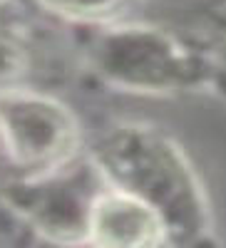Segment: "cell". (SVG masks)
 <instances>
[{"mask_svg":"<svg viewBox=\"0 0 226 248\" xmlns=\"http://www.w3.org/2000/svg\"><path fill=\"white\" fill-rule=\"evenodd\" d=\"M97 196L87 199L85 176L82 171H75L65 176L48 174L30 184H20L13 203L45 236L72 243L90 238V214Z\"/></svg>","mask_w":226,"mask_h":248,"instance_id":"7a4b0ae2","label":"cell"},{"mask_svg":"<svg viewBox=\"0 0 226 248\" xmlns=\"http://www.w3.org/2000/svg\"><path fill=\"white\" fill-rule=\"evenodd\" d=\"M28 70V50L10 28L0 25V92L15 90V82Z\"/></svg>","mask_w":226,"mask_h":248,"instance_id":"5b68a950","label":"cell"},{"mask_svg":"<svg viewBox=\"0 0 226 248\" xmlns=\"http://www.w3.org/2000/svg\"><path fill=\"white\" fill-rule=\"evenodd\" d=\"M90 241L97 248H157L161 223L132 191H99L90 214Z\"/></svg>","mask_w":226,"mask_h":248,"instance_id":"3957f363","label":"cell"},{"mask_svg":"<svg viewBox=\"0 0 226 248\" xmlns=\"http://www.w3.org/2000/svg\"><path fill=\"white\" fill-rule=\"evenodd\" d=\"M60 17L80 20V23H105L129 8L132 0H35Z\"/></svg>","mask_w":226,"mask_h":248,"instance_id":"277c9868","label":"cell"},{"mask_svg":"<svg viewBox=\"0 0 226 248\" xmlns=\"http://www.w3.org/2000/svg\"><path fill=\"white\" fill-rule=\"evenodd\" d=\"M0 137L20 167L50 171L75 154L80 132L60 102L28 90H8L0 92Z\"/></svg>","mask_w":226,"mask_h":248,"instance_id":"6da1fadb","label":"cell"}]
</instances>
